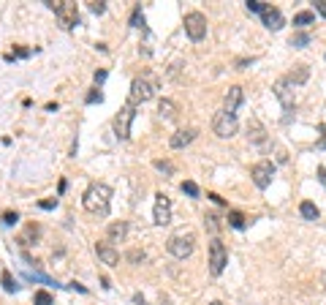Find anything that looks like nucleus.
<instances>
[{"label": "nucleus", "mask_w": 326, "mask_h": 305, "mask_svg": "<svg viewBox=\"0 0 326 305\" xmlns=\"http://www.w3.org/2000/svg\"><path fill=\"white\" fill-rule=\"evenodd\" d=\"M109 202H111V188L106 183H90L84 196H82L84 210L93 213V215H106L109 213Z\"/></svg>", "instance_id": "nucleus-1"}, {"label": "nucleus", "mask_w": 326, "mask_h": 305, "mask_svg": "<svg viewBox=\"0 0 326 305\" xmlns=\"http://www.w3.org/2000/svg\"><path fill=\"white\" fill-rule=\"evenodd\" d=\"M155 90H158V79H155V74L152 71H144V74H139L131 82V93H128V104H134V106H139V104H144V101H150L152 95H155Z\"/></svg>", "instance_id": "nucleus-2"}, {"label": "nucleus", "mask_w": 326, "mask_h": 305, "mask_svg": "<svg viewBox=\"0 0 326 305\" xmlns=\"http://www.w3.org/2000/svg\"><path fill=\"white\" fill-rule=\"evenodd\" d=\"M166 248H169V253L174 259H188L193 253V248H196V235H193L190 229H177L174 235L169 237Z\"/></svg>", "instance_id": "nucleus-3"}, {"label": "nucleus", "mask_w": 326, "mask_h": 305, "mask_svg": "<svg viewBox=\"0 0 326 305\" xmlns=\"http://www.w3.org/2000/svg\"><path fill=\"white\" fill-rule=\"evenodd\" d=\"M237 128H239L237 115H228L226 109H220L215 118H212V131H215L220 139H231V136L237 134Z\"/></svg>", "instance_id": "nucleus-4"}, {"label": "nucleus", "mask_w": 326, "mask_h": 305, "mask_svg": "<svg viewBox=\"0 0 326 305\" xmlns=\"http://www.w3.org/2000/svg\"><path fill=\"white\" fill-rule=\"evenodd\" d=\"M134 115H136V106L134 104H125L114 115V134H117V139L125 142L131 136V123H134Z\"/></svg>", "instance_id": "nucleus-5"}, {"label": "nucleus", "mask_w": 326, "mask_h": 305, "mask_svg": "<svg viewBox=\"0 0 326 305\" xmlns=\"http://www.w3.org/2000/svg\"><path fill=\"white\" fill-rule=\"evenodd\" d=\"M185 33L190 41H201L204 35H207V17L198 11L185 14Z\"/></svg>", "instance_id": "nucleus-6"}, {"label": "nucleus", "mask_w": 326, "mask_h": 305, "mask_svg": "<svg viewBox=\"0 0 326 305\" xmlns=\"http://www.w3.org/2000/svg\"><path fill=\"white\" fill-rule=\"evenodd\" d=\"M226 264H228L226 245L215 237V240L210 243V273H212V275H220V273L226 270Z\"/></svg>", "instance_id": "nucleus-7"}, {"label": "nucleus", "mask_w": 326, "mask_h": 305, "mask_svg": "<svg viewBox=\"0 0 326 305\" xmlns=\"http://www.w3.org/2000/svg\"><path fill=\"white\" fill-rule=\"evenodd\" d=\"M152 221L158 223V226H169L171 223V199L163 191H158L155 194V210H152Z\"/></svg>", "instance_id": "nucleus-8"}, {"label": "nucleus", "mask_w": 326, "mask_h": 305, "mask_svg": "<svg viewBox=\"0 0 326 305\" xmlns=\"http://www.w3.org/2000/svg\"><path fill=\"white\" fill-rule=\"evenodd\" d=\"M54 14H57L60 25H63V28H68V30L79 25V11H76V3H74V0H63Z\"/></svg>", "instance_id": "nucleus-9"}, {"label": "nucleus", "mask_w": 326, "mask_h": 305, "mask_svg": "<svg viewBox=\"0 0 326 305\" xmlns=\"http://www.w3.org/2000/svg\"><path fill=\"white\" fill-rule=\"evenodd\" d=\"M250 177L258 188H269V183H272V177H274V166L269 164V161H258L250 169Z\"/></svg>", "instance_id": "nucleus-10"}, {"label": "nucleus", "mask_w": 326, "mask_h": 305, "mask_svg": "<svg viewBox=\"0 0 326 305\" xmlns=\"http://www.w3.org/2000/svg\"><path fill=\"white\" fill-rule=\"evenodd\" d=\"M274 95H277L280 101H283V109H285V123L291 120V109H294V95H291V85L285 82V79H277L274 82Z\"/></svg>", "instance_id": "nucleus-11"}, {"label": "nucleus", "mask_w": 326, "mask_h": 305, "mask_svg": "<svg viewBox=\"0 0 326 305\" xmlns=\"http://www.w3.org/2000/svg\"><path fill=\"white\" fill-rule=\"evenodd\" d=\"M95 253H98V259L104 264H109V267H117V264H120V253H117L109 243H98V245H95Z\"/></svg>", "instance_id": "nucleus-12"}, {"label": "nucleus", "mask_w": 326, "mask_h": 305, "mask_svg": "<svg viewBox=\"0 0 326 305\" xmlns=\"http://www.w3.org/2000/svg\"><path fill=\"white\" fill-rule=\"evenodd\" d=\"M242 101H244L242 88H239V85H231V88H228V93H226V106H223V109H226L228 115H234V112L239 109V104H242Z\"/></svg>", "instance_id": "nucleus-13"}, {"label": "nucleus", "mask_w": 326, "mask_h": 305, "mask_svg": "<svg viewBox=\"0 0 326 305\" xmlns=\"http://www.w3.org/2000/svg\"><path fill=\"white\" fill-rule=\"evenodd\" d=\"M196 134L198 131L196 128H185V131H174V134H171V139H169V145L174 147V150H182V147L185 145H190L193 139H196Z\"/></svg>", "instance_id": "nucleus-14"}, {"label": "nucleus", "mask_w": 326, "mask_h": 305, "mask_svg": "<svg viewBox=\"0 0 326 305\" xmlns=\"http://www.w3.org/2000/svg\"><path fill=\"white\" fill-rule=\"evenodd\" d=\"M261 19H264V25H267L269 30H280V28H283V14H280V8L264 6V11H261Z\"/></svg>", "instance_id": "nucleus-15"}, {"label": "nucleus", "mask_w": 326, "mask_h": 305, "mask_svg": "<svg viewBox=\"0 0 326 305\" xmlns=\"http://www.w3.org/2000/svg\"><path fill=\"white\" fill-rule=\"evenodd\" d=\"M247 139H250L253 145H264V142H267V131H264V125L258 123L256 118L247 123Z\"/></svg>", "instance_id": "nucleus-16"}, {"label": "nucleus", "mask_w": 326, "mask_h": 305, "mask_svg": "<svg viewBox=\"0 0 326 305\" xmlns=\"http://www.w3.org/2000/svg\"><path fill=\"white\" fill-rule=\"evenodd\" d=\"M106 235H109V240H111V243H122V240H125V235H128V223H125V221H114V223H109Z\"/></svg>", "instance_id": "nucleus-17"}, {"label": "nucleus", "mask_w": 326, "mask_h": 305, "mask_svg": "<svg viewBox=\"0 0 326 305\" xmlns=\"http://www.w3.org/2000/svg\"><path fill=\"white\" fill-rule=\"evenodd\" d=\"M307 76H310V68H307V65H297L291 74L285 76V82H288V85H302V82H307Z\"/></svg>", "instance_id": "nucleus-18"}, {"label": "nucleus", "mask_w": 326, "mask_h": 305, "mask_svg": "<svg viewBox=\"0 0 326 305\" xmlns=\"http://www.w3.org/2000/svg\"><path fill=\"white\" fill-rule=\"evenodd\" d=\"M25 278L27 281H33V283H47V286H54V289H63L54 278H49V275H44V273H30V270H25Z\"/></svg>", "instance_id": "nucleus-19"}, {"label": "nucleus", "mask_w": 326, "mask_h": 305, "mask_svg": "<svg viewBox=\"0 0 326 305\" xmlns=\"http://www.w3.org/2000/svg\"><path fill=\"white\" fill-rule=\"evenodd\" d=\"M299 213H302V218L304 221H318V207L313 205V202H302V205H299Z\"/></svg>", "instance_id": "nucleus-20"}, {"label": "nucleus", "mask_w": 326, "mask_h": 305, "mask_svg": "<svg viewBox=\"0 0 326 305\" xmlns=\"http://www.w3.org/2000/svg\"><path fill=\"white\" fill-rule=\"evenodd\" d=\"M294 25H297V28H310V25H315V14L313 11H299L297 17H294Z\"/></svg>", "instance_id": "nucleus-21"}, {"label": "nucleus", "mask_w": 326, "mask_h": 305, "mask_svg": "<svg viewBox=\"0 0 326 305\" xmlns=\"http://www.w3.org/2000/svg\"><path fill=\"white\" fill-rule=\"evenodd\" d=\"M158 112H161L163 118H174V115H177V104L171 98H163L161 104H158Z\"/></svg>", "instance_id": "nucleus-22"}, {"label": "nucleus", "mask_w": 326, "mask_h": 305, "mask_svg": "<svg viewBox=\"0 0 326 305\" xmlns=\"http://www.w3.org/2000/svg\"><path fill=\"white\" fill-rule=\"evenodd\" d=\"M307 44H310V35L307 33H294L291 35V47L294 49H304Z\"/></svg>", "instance_id": "nucleus-23"}, {"label": "nucleus", "mask_w": 326, "mask_h": 305, "mask_svg": "<svg viewBox=\"0 0 326 305\" xmlns=\"http://www.w3.org/2000/svg\"><path fill=\"white\" fill-rule=\"evenodd\" d=\"M244 223H247V221H244L242 213H237V210L228 213V226H234V229H244Z\"/></svg>", "instance_id": "nucleus-24"}, {"label": "nucleus", "mask_w": 326, "mask_h": 305, "mask_svg": "<svg viewBox=\"0 0 326 305\" xmlns=\"http://www.w3.org/2000/svg\"><path fill=\"white\" fill-rule=\"evenodd\" d=\"M0 281H3V289H6V292H17V281H14V275H11V273H3V275H0Z\"/></svg>", "instance_id": "nucleus-25"}, {"label": "nucleus", "mask_w": 326, "mask_h": 305, "mask_svg": "<svg viewBox=\"0 0 326 305\" xmlns=\"http://www.w3.org/2000/svg\"><path fill=\"white\" fill-rule=\"evenodd\" d=\"M27 240H38V226H35V223H30L27 232H25V237H19V243H22V245H30Z\"/></svg>", "instance_id": "nucleus-26"}, {"label": "nucleus", "mask_w": 326, "mask_h": 305, "mask_svg": "<svg viewBox=\"0 0 326 305\" xmlns=\"http://www.w3.org/2000/svg\"><path fill=\"white\" fill-rule=\"evenodd\" d=\"M131 28H144V14H141V6H136L134 14H131Z\"/></svg>", "instance_id": "nucleus-27"}, {"label": "nucleus", "mask_w": 326, "mask_h": 305, "mask_svg": "<svg viewBox=\"0 0 326 305\" xmlns=\"http://www.w3.org/2000/svg\"><path fill=\"white\" fill-rule=\"evenodd\" d=\"M0 221H3V226H14V223L19 221V213L17 210H6L3 215H0Z\"/></svg>", "instance_id": "nucleus-28"}, {"label": "nucleus", "mask_w": 326, "mask_h": 305, "mask_svg": "<svg viewBox=\"0 0 326 305\" xmlns=\"http://www.w3.org/2000/svg\"><path fill=\"white\" fill-rule=\"evenodd\" d=\"M35 305H54V300H52V294H49V292L41 289V292H35Z\"/></svg>", "instance_id": "nucleus-29"}, {"label": "nucleus", "mask_w": 326, "mask_h": 305, "mask_svg": "<svg viewBox=\"0 0 326 305\" xmlns=\"http://www.w3.org/2000/svg\"><path fill=\"white\" fill-rule=\"evenodd\" d=\"M204 223L210 226V232H217V229H220V218H217L215 213H207V218H204Z\"/></svg>", "instance_id": "nucleus-30"}, {"label": "nucleus", "mask_w": 326, "mask_h": 305, "mask_svg": "<svg viewBox=\"0 0 326 305\" xmlns=\"http://www.w3.org/2000/svg\"><path fill=\"white\" fill-rule=\"evenodd\" d=\"M87 6H90V11H93V14H104L106 11V3H104V0H90Z\"/></svg>", "instance_id": "nucleus-31"}, {"label": "nucleus", "mask_w": 326, "mask_h": 305, "mask_svg": "<svg viewBox=\"0 0 326 305\" xmlns=\"http://www.w3.org/2000/svg\"><path fill=\"white\" fill-rule=\"evenodd\" d=\"M182 194H188V196H198V185H196V183H190V180L182 183Z\"/></svg>", "instance_id": "nucleus-32"}, {"label": "nucleus", "mask_w": 326, "mask_h": 305, "mask_svg": "<svg viewBox=\"0 0 326 305\" xmlns=\"http://www.w3.org/2000/svg\"><path fill=\"white\" fill-rule=\"evenodd\" d=\"M155 169H161V172H166V175H171V172H174V166H171L169 161H155Z\"/></svg>", "instance_id": "nucleus-33"}, {"label": "nucleus", "mask_w": 326, "mask_h": 305, "mask_svg": "<svg viewBox=\"0 0 326 305\" xmlns=\"http://www.w3.org/2000/svg\"><path fill=\"white\" fill-rule=\"evenodd\" d=\"M38 207L41 210H54V207H57V199H41Z\"/></svg>", "instance_id": "nucleus-34"}, {"label": "nucleus", "mask_w": 326, "mask_h": 305, "mask_svg": "<svg viewBox=\"0 0 326 305\" xmlns=\"http://www.w3.org/2000/svg\"><path fill=\"white\" fill-rule=\"evenodd\" d=\"M128 259H131V262H144L147 253H144V251H131V253H128Z\"/></svg>", "instance_id": "nucleus-35"}, {"label": "nucleus", "mask_w": 326, "mask_h": 305, "mask_svg": "<svg viewBox=\"0 0 326 305\" xmlns=\"http://www.w3.org/2000/svg\"><path fill=\"white\" fill-rule=\"evenodd\" d=\"M247 8H250V11H258V14H261V11H264V3H261V0H247Z\"/></svg>", "instance_id": "nucleus-36"}, {"label": "nucleus", "mask_w": 326, "mask_h": 305, "mask_svg": "<svg viewBox=\"0 0 326 305\" xmlns=\"http://www.w3.org/2000/svg\"><path fill=\"white\" fill-rule=\"evenodd\" d=\"M95 101H104V95H101V90H93V93H87V104H95Z\"/></svg>", "instance_id": "nucleus-37"}, {"label": "nucleus", "mask_w": 326, "mask_h": 305, "mask_svg": "<svg viewBox=\"0 0 326 305\" xmlns=\"http://www.w3.org/2000/svg\"><path fill=\"white\" fill-rule=\"evenodd\" d=\"M65 289H74V292H79V294H87V286H82V283H68V286H65Z\"/></svg>", "instance_id": "nucleus-38"}, {"label": "nucleus", "mask_w": 326, "mask_h": 305, "mask_svg": "<svg viewBox=\"0 0 326 305\" xmlns=\"http://www.w3.org/2000/svg\"><path fill=\"white\" fill-rule=\"evenodd\" d=\"M315 147L326 150V125H321V139H318V145H315Z\"/></svg>", "instance_id": "nucleus-39"}, {"label": "nucleus", "mask_w": 326, "mask_h": 305, "mask_svg": "<svg viewBox=\"0 0 326 305\" xmlns=\"http://www.w3.org/2000/svg\"><path fill=\"white\" fill-rule=\"evenodd\" d=\"M106 82V71L101 68V71H95V85H104Z\"/></svg>", "instance_id": "nucleus-40"}, {"label": "nucleus", "mask_w": 326, "mask_h": 305, "mask_svg": "<svg viewBox=\"0 0 326 305\" xmlns=\"http://www.w3.org/2000/svg\"><path fill=\"white\" fill-rule=\"evenodd\" d=\"M315 11H318L321 17H326V0H318V3H315Z\"/></svg>", "instance_id": "nucleus-41"}, {"label": "nucleus", "mask_w": 326, "mask_h": 305, "mask_svg": "<svg viewBox=\"0 0 326 305\" xmlns=\"http://www.w3.org/2000/svg\"><path fill=\"white\" fill-rule=\"evenodd\" d=\"M318 180L326 185V169H324V166H318Z\"/></svg>", "instance_id": "nucleus-42"}, {"label": "nucleus", "mask_w": 326, "mask_h": 305, "mask_svg": "<svg viewBox=\"0 0 326 305\" xmlns=\"http://www.w3.org/2000/svg\"><path fill=\"white\" fill-rule=\"evenodd\" d=\"M210 199L215 202V205H226V199H220V196H217V194H210Z\"/></svg>", "instance_id": "nucleus-43"}, {"label": "nucleus", "mask_w": 326, "mask_h": 305, "mask_svg": "<svg viewBox=\"0 0 326 305\" xmlns=\"http://www.w3.org/2000/svg\"><path fill=\"white\" fill-rule=\"evenodd\" d=\"M134 303H136V305H147V303H144V297H141V294H136V297H134Z\"/></svg>", "instance_id": "nucleus-44"}, {"label": "nucleus", "mask_w": 326, "mask_h": 305, "mask_svg": "<svg viewBox=\"0 0 326 305\" xmlns=\"http://www.w3.org/2000/svg\"><path fill=\"white\" fill-rule=\"evenodd\" d=\"M210 305H220V303H210Z\"/></svg>", "instance_id": "nucleus-45"}]
</instances>
